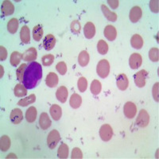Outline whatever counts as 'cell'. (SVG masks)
<instances>
[{
  "instance_id": "obj_30",
  "label": "cell",
  "mask_w": 159,
  "mask_h": 159,
  "mask_svg": "<svg viewBox=\"0 0 159 159\" xmlns=\"http://www.w3.org/2000/svg\"><path fill=\"white\" fill-rule=\"evenodd\" d=\"M91 92L92 94L95 95V96H97L99 95L102 90V84L98 80H94L93 81L91 84L90 87Z\"/></svg>"
},
{
  "instance_id": "obj_26",
  "label": "cell",
  "mask_w": 159,
  "mask_h": 159,
  "mask_svg": "<svg viewBox=\"0 0 159 159\" xmlns=\"http://www.w3.org/2000/svg\"><path fill=\"white\" fill-rule=\"evenodd\" d=\"M89 60H90V57L87 51L83 50L80 52L79 56H78V62L81 67H85L89 64Z\"/></svg>"
},
{
  "instance_id": "obj_37",
  "label": "cell",
  "mask_w": 159,
  "mask_h": 159,
  "mask_svg": "<svg viewBox=\"0 0 159 159\" xmlns=\"http://www.w3.org/2000/svg\"><path fill=\"white\" fill-rule=\"evenodd\" d=\"M77 86L80 92H84L88 88V80H86V78L84 77V76L80 77L79 80H78Z\"/></svg>"
},
{
  "instance_id": "obj_7",
  "label": "cell",
  "mask_w": 159,
  "mask_h": 159,
  "mask_svg": "<svg viewBox=\"0 0 159 159\" xmlns=\"http://www.w3.org/2000/svg\"><path fill=\"white\" fill-rule=\"evenodd\" d=\"M123 112H124V116L126 117L128 119H133L137 113V107L132 102H127L123 107Z\"/></svg>"
},
{
  "instance_id": "obj_9",
  "label": "cell",
  "mask_w": 159,
  "mask_h": 159,
  "mask_svg": "<svg viewBox=\"0 0 159 159\" xmlns=\"http://www.w3.org/2000/svg\"><path fill=\"white\" fill-rule=\"evenodd\" d=\"M116 84L118 89L121 91H125L129 86V80L126 74L122 73L116 77Z\"/></svg>"
},
{
  "instance_id": "obj_40",
  "label": "cell",
  "mask_w": 159,
  "mask_h": 159,
  "mask_svg": "<svg viewBox=\"0 0 159 159\" xmlns=\"http://www.w3.org/2000/svg\"><path fill=\"white\" fill-rule=\"evenodd\" d=\"M71 31H72L73 34H78L80 32V30H81V25L80 23V22L78 20H74L72 21V23H71Z\"/></svg>"
},
{
  "instance_id": "obj_18",
  "label": "cell",
  "mask_w": 159,
  "mask_h": 159,
  "mask_svg": "<svg viewBox=\"0 0 159 159\" xmlns=\"http://www.w3.org/2000/svg\"><path fill=\"white\" fill-rule=\"evenodd\" d=\"M68 95H69V92H68L67 88L65 87V86H61L60 88H58L56 92L57 99L61 103H65L66 102Z\"/></svg>"
},
{
  "instance_id": "obj_39",
  "label": "cell",
  "mask_w": 159,
  "mask_h": 159,
  "mask_svg": "<svg viewBox=\"0 0 159 159\" xmlns=\"http://www.w3.org/2000/svg\"><path fill=\"white\" fill-rule=\"evenodd\" d=\"M42 65L44 66H50L54 61V56L52 54H47L42 57Z\"/></svg>"
},
{
  "instance_id": "obj_34",
  "label": "cell",
  "mask_w": 159,
  "mask_h": 159,
  "mask_svg": "<svg viewBox=\"0 0 159 159\" xmlns=\"http://www.w3.org/2000/svg\"><path fill=\"white\" fill-rule=\"evenodd\" d=\"M18 24H19V22H18V20L17 18H11L7 23V30L11 34H15L18 30Z\"/></svg>"
},
{
  "instance_id": "obj_24",
  "label": "cell",
  "mask_w": 159,
  "mask_h": 159,
  "mask_svg": "<svg viewBox=\"0 0 159 159\" xmlns=\"http://www.w3.org/2000/svg\"><path fill=\"white\" fill-rule=\"evenodd\" d=\"M101 9L104 16L106 17V18H107L108 21H110V22H116V20H117V15H116V13L111 11L110 10L107 8V6H105L104 4H103V5L101 6Z\"/></svg>"
},
{
  "instance_id": "obj_32",
  "label": "cell",
  "mask_w": 159,
  "mask_h": 159,
  "mask_svg": "<svg viewBox=\"0 0 159 159\" xmlns=\"http://www.w3.org/2000/svg\"><path fill=\"white\" fill-rule=\"evenodd\" d=\"M35 100H36V96H35V95L31 94L29 96H27V97L20 99L19 101L18 102V105L21 106V107H26L29 104L34 103Z\"/></svg>"
},
{
  "instance_id": "obj_25",
  "label": "cell",
  "mask_w": 159,
  "mask_h": 159,
  "mask_svg": "<svg viewBox=\"0 0 159 159\" xmlns=\"http://www.w3.org/2000/svg\"><path fill=\"white\" fill-rule=\"evenodd\" d=\"M38 111L34 107H30L25 112V119L28 123H34L36 120Z\"/></svg>"
},
{
  "instance_id": "obj_15",
  "label": "cell",
  "mask_w": 159,
  "mask_h": 159,
  "mask_svg": "<svg viewBox=\"0 0 159 159\" xmlns=\"http://www.w3.org/2000/svg\"><path fill=\"white\" fill-rule=\"evenodd\" d=\"M103 34H104V36L107 38V39L111 42L116 40V37H117V31H116V27L111 25H107L105 27Z\"/></svg>"
},
{
  "instance_id": "obj_4",
  "label": "cell",
  "mask_w": 159,
  "mask_h": 159,
  "mask_svg": "<svg viewBox=\"0 0 159 159\" xmlns=\"http://www.w3.org/2000/svg\"><path fill=\"white\" fill-rule=\"evenodd\" d=\"M61 136L59 132L57 130H52L49 132L47 137V145L49 149L52 150L57 147V145L59 143Z\"/></svg>"
},
{
  "instance_id": "obj_2",
  "label": "cell",
  "mask_w": 159,
  "mask_h": 159,
  "mask_svg": "<svg viewBox=\"0 0 159 159\" xmlns=\"http://www.w3.org/2000/svg\"><path fill=\"white\" fill-rule=\"evenodd\" d=\"M96 72L101 78H106L110 73V64L108 61L103 59L99 61L96 67Z\"/></svg>"
},
{
  "instance_id": "obj_20",
  "label": "cell",
  "mask_w": 159,
  "mask_h": 159,
  "mask_svg": "<svg viewBox=\"0 0 159 159\" xmlns=\"http://www.w3.org/2000/svg\"><path fill=\"white\" fill-rule=\"evenodd\" d=\"M45 84L48 87L54 88L58 84V76L54 72H49L45 78Z\"/></svg>"
},
{
  "instance_id": "obj_11",
  "label": "cell",
  "mask_w": 159,
  "mask_h": 159,
  "mask_svg": "<svg viewBox=\"0 0 159 159\" xmlns=\"http://www.w3.org/2000/svg\"><path fill=\"white\" fill-rule=\"evenodd\" d=\"M38 57L37 49L34 47L29 48L25 51L22 54V59L25 61H34Z\"/></svg>"
},
{
  "instance_id": "obj_29",
  "label": "cell",
  "mask_w": 159,
  "mask_h": 159,
  "mask_svg": "<svg viewBox=\"0 0 159 159\" xmlns=\"http://www.w3.org/2000/svg\"><path fill=\"white\" fill-rule=\"evenodd\" d=\"M69 147H68L67 144L65 143H62L60 147L58 148L57 150V157L59 158L65 159L67 158L68 156H69Z\"/></svg>"
},
{
  "instance_id": "obj_45",
  "label": "cell",
  "mask_w": 159,
  "mask_h": 159,
  "mask_svg": "<svg viewBox=\"0 0 159 159\" xmlns=\"http://www.w3.org/2000/svg\"><path fill=\"white\" fill-rule=\"evenodd\" d=\"M7 57V51L3 46H0V60L3 61Z\"/></svg>"
},
{
  "instance_id": "obj_17",
  "label": "cell",
  "mask_w": 159,
  "mask_h": 159,
  "mask_svg": "<svg viewBox=\"0 0 159 159\" xmlns=\"http://www.w3.org/2000/svg\"><path fill=\"white\" fill-rule=\"evenodd\" d=\"M11 120L14 124H19L23 119V114L22 111L20 109L15 108L11 111Z\"/></svg>"
},
{
  "instance_id": "obj_23",
  "label": "cell",
  "mask_w": 159,
  "mask_h": 159,
  "mask_svg": "<svg viewBox=\"0 0 159 159\" xmlns=\"http://www.w3.org/2000/svg\"><path fill=\"white\" fill-rule=\"evenodd\" d=\"M82 103V98L80 95L74 93L71 96L70 99H69V104L71 107L73 109H77L80 107Z\"/></svg>"
},
{
  "instance_id": "obj_21",
  "label": "cell",
  "mask_w": 159,
  "mask_h": 159,
  "mask_svg": "<svg viewBox=\"0 0 159 159\" xmlns=\"http://www.w3.org/2000/svg\"><path fill=\"white\" fill-rule=\"evenodd\" d=\"M49 112H50V115L52 116V118L54 120L57 121L59 120L62 116V109L61 107H60L59 105L57 104H53L50 107L49 109Z\"/></svg>"
},
{
  "instance_id": "obj_8",
  "label": "cell",
  "mask_w": 159,
  "mask_h": 159,
  "mask_svg": "<svg viewBox=\"0 0 159 159\" xmlns=\"http://www.w3.org/2000/svg\"><path fill=\"white\" fill-rule=\"evenodd\" d=\"M143 64V57L139 53L134 52L129 58V65L132 69H139Z\"/></svg>"
},
{
  "instance_id": "obj_44",
  "label": "cell",
  "mask_w": 159,
  "mask_h": 159,
  "mask_svg": "<svg viewBox=\"0 0 159 159\" xmlns=\"http://www.w3.org/2000/svg\"><path fill=\"white\" fill-rule=\"evenodd\" d=\"M158 85L159 83L157 82L154 85L153 87V90H152V93H153V96H154V99L156 102H158Z\"/></svg>"
},
{
  "instance_id": "obj_1",
  "label": "cell",
  "mask_w": 159,
  "mask_h": 159,
  "mask_svg": "<svg viewBox=\"0 0 159 159\" xmlns=\"http://www.w3.org/2000/svg\"><path fill=\"white\" fill-rule=\"evenodd\" d=\"M42 77V68L38 62H31L27 65L23 76V85L27 89L36 87Z\"/></svg>"
},
{
  "instance_id": "obj_5",
  "label": "cell",
  "mask_w": 159,
  "mask_h": 159,
  "mask_svg": "<svg viewBox=\"0 0 159 159\" xmlns=\"http://www.w3.org/2000/svg\"><path fill=\"white\" fill-rule=\"evenodd\" d=\"M99 136L104 142H108L113 136V130L109 124H103L99 129Z\"/></svg>"
},
{
  "instance_id": "obj_13",
  "label": "cell",
  "mask_w": 159,
  "mask_h": 159,
  "mask_svg": "<svg viewBox=\"0 0 159 159\" xmlns=\"http://www.w3.org/2000/svg\"><path fill=\"white\" fill-rule=\"evenodd\" d=\"M56 45V38L54 35L48 34L45 37L43 40V46L45 50H51L54 48Z\"/></svg>"
},
{
  "instance_id": "obj_47",
  "label": "cell",
  "mask_w": 159,
  "mask_h": 159,
  "mask_svg": "<svg viewBox=\"0 0 159 159\" xmlns=\"http://www.w3.org/2000/svg\"><path fill=\"white\" fill-rule=\"evenodd\" d=\"M0 67H1V72H2V73H1V77H2V75H3L4 72H2V65H1Z\"/></svg>"
},
{
  "instance_id": "obj_14",
  "label": "cell",
  "mask_w": 159,
  "mask_h": 159,
  "mask_svg": "<svg viewBox=\"0 0 159 159\" xmlns=\"http://www.w3.org/2000/svg\"><path fill=\"white\" fill-rule=\"evenodd\" d=\"M84 34L85 38L88 39H92V38H94L96 34V27L94 24L91 22L85 24L84 28Z\"/></svg>"
},
{
  "instance_id": "obj_12",
  "label": "cell",
  "mask_w": 159,
  "mask_h": 159,
  "mask_svg": "<svg viewBox=\"0 0 159 159\" xmlns=\"http://www.w3.org/2000/svg\"><path fill=\"white\" fill-rule=\"evenodd\" d=\"M2 13L4 16H9L15 12V7L14 4L9 1V0H5L2 3Z\"/></svg>"
},
{
  "instance_id": "obj_6",
  "label": "cell",
  "mask_w": 159,
  "mask_h": 159,
  "mask_svg": "<svg viewBox=\"0 0 159 159\" xmlns=\"http://www.w3.org/2000/svg\"><path fill=\"white\" fill-rule=\"evenodd\" d=\"M148 76V72L144 69L139 71L134 76V83L139 88H143L146 85V80Z\"/></svg>"
},
{
  "instance_id": "obj_38",
  "label": "cell",
  "mask_w": 159,
  "mask_h": 159,
  "mask_svg": "<svg viewBox=\"0 0 159 159\" xmlns=\"http://www.w3.org/2000/svg\"><path fill=\"white\" fill-rule=\"evenodd\" d=\"M27 65L26 64H22L18 67V69H17L16 72V75H17V78L19 80L20 82L23 81V76H24V73H25V70L27 67Z\"/></svg>"
},
{
  "instance_id": "obj_28",
  "label": "cell",
  "mask_w": 159,
  "mask_h": 159,
  "mask_svg": "<svg viewBox=\"0 0 159 159\" xmlns=\"http://www.w3.org/2000/svg\"><path fill=\"white\" fill-rule=\"evenodd\" d=\"M11 139L7 135H2L1 137V139H0V148H1L2 151H7L10 147H11Z\"/></svg>"
},
{
  "instance_id": "obj_33",
  "label": "cell",
  "mask_w": 159,
  "mask_h": 159,
  "mask_svg": "<svg viewBox=\"0 0 159 159\" xmlns=\"http://www.w3.org/2000/svg\"><path fill=\"white\" fill-rule=\"evenodd\" d=\"M43 29L41 25H38L34 26V28L33 29V38L36 41V42H39L40 40L42 39V36H43Z\"/></svg>"
},
{
  "instance_id": "obj_27",
  "label": "cell",
  "mask_w": 159,
  "mask_h": 159,
  "mask_svg": "<svg viewBox=\"0 0 159 159\" xmlns=\"http://www.w3.org/2000/svg\"><path fill=\"white\" fill-rule=\"evenodd\" d=\"M22 59V54L20 53L19 52H17L15 51L13 52L11 55V58H10V62H11V65L14 67H17L18 65H19L21 60Z\"/></svg>"
},
{
  "instance_id": "obj_41",
  "label": "cell",
  "mask_w": 159,
  "mask_h": 159,
  "mask_svg": "<svg viewBox=\"0 0 159 159\" xmlns=\"http://www.w3.org/2000/svg\"><path fill=\"white\" fill-rule=\"evenodd\" d=\"M56 69L61 75H65L67 72V65L64 61H61L56 65Z\"/></svg>"
},
{
  "instance_id": "obj_36",
  "label": "cell",
  "mask_w": 159,
  "mask_h": 159,
  "mask_svg": "<svg viewBox=\"0 0 159 159\" xmlns=\"http://www.w3.org/2000/svg\"><path fill=\"white\" fill-rule=\"evenodd\" d=\"M149 58L153 62H157L159 60V49L158 48H152L149 52Z\"/></svg>"
},
{
  "instance_id": "obj_31",
  "label": "cell",
  "mask_w": 159,
  "mask_h": 159,
  "mask_svg": "<svg viewBox=\"0 0 159 159\" xmlns=\"http://www.w3.org/2000/svg\"><path fill=\"white\" fill-rule=\"evenodd\" d=\"M14 92H15V96H17V97H23L27 94V89L24 85L18 84L15 87Z\"/></svg>"
},
{
  "instance_id": "obj_35",
  "label": "cell",
  "mask_w": 159,
  "mask_h": 159,
  "mask_svg": "<svg viewBox=\"0 0 159 159\" xmlns=\"http://www.w3.org/2000/svg\"><path fill=\"white\" fill-rule=\"evenodd\" d=\"M97 50L99 54H107V51H108V45L107 42L103 40H99L97 43Z\"/></svg>"
},
{
  "instance_id": "obj_16",
  "label": "cell",
  "mask_w": 159,
  "mask_h": 159,
  "mask_svg": "<svg viewBox=\"0 0 159 159\" xmlns=\"http://www.w3.org/2000/svg\"><path fill=\"white\" fill-rule=\"evenodd\" d=\"M51 124H52V122H51L47 113H45V112L42 113L39 118L40 127L42 130H47L49 127H50Z\"/></svg>"
},
{
  "instance_id": "obj_10",
  "label": "cell",
  "mask_w": 159,
  "mask_h": 159,
  "mask_svg": "<svg viewBox=\"0 0 159 159\" xmlns=\"http://www.w3.org/2000/svg\"><path fill=\"white\" fill-rule=\"evenodd\" d=\"M143 15V11L142 9L138 6H135L134 7H132V9L130 11V15H129V18H130V22H139V19L142 18Z\"/></svg>"
},
{
  "instance_id": "obj_19",
  "label": "cell",
  "mask_w": 159,
  "mask_h": 159,
  "mask_svg": "<svg viewBox=\"0 0 159 159\" xmlns=\"http://www.w3.org/2000/svg\"><path fill=\"white\" fill-rule=\"evenodd\" d=\"M20 38L22 43L28 44L30 42V32L27 25H23L20 31Z\"/></svg>"
},
{
  "instance_id": "obj_46",
  "label": "cell",
  "mask_w": 159,
  "mask_h": 159,
  "mask_svg": "<svg viewBox=\"0 0 159 159\" xmlns=\"http://www.w3.org/2000/svg\"><path fill=\"white\" fill-rule=\"evenodd\" d=\"M107 2L112 9H116L119 5V2L118 0H108Z\"/></svg>"
},
{
  "instance_id": "obj_3",
  "label": "cell",
  "mask_w": 159,
  "mask_h": 159,
  "mask_svg": "<svg viewBox=\"0 0 159 159\" xmlns=\"http://www.w3.org/2000/svg\"><path fill=\"white\" fill-rule=\"evenodd\" d=\"M149 123H150V115L148 114V112L144 109H142L139 111V114L138 116L137 119H136V124L139 126V127H146L148 126Z\"/></svg>"
},
{
  "instance_id": "obj_22",
  "label": "cell",
  "mask_w": 159,
  "mask_h": 159,
  "mask_svg": "<svg viewBox=\"0 0 159 159\" xmlns=\"http://www.w3.org/2000/svg\"><path fill=\"white\" fill-rule=\"evenodd\" d=\"M130 44H131V46L134 49H140L143 48L144 42H143V38L140 35L134 34L132 36L131 39H130Z\"/></svg>"
},
{
  "instance_id": "obj_42",
  "label": "cell",
  "mask_w": 159,
  "mask_h": 159,
  "mask_svg": "<svg viewBox=\"0 0 159 159\" xmlns=\"http://www.w3.org/2000/svg\"><path fill=\"white\" fill-rule=\"evenodd\" d=\"M71 158L72 159H81L83 158V154H82V151L80 150V149L74 148L72 151V156H71Z\"/></svg>"
},
{
  "instance_id": "obj_43",
  "label": "cell",
  "mask_w": 159,
  "mask_h": 159,
  "mask_svg": "<svg viewBox=\"0 0 159 159\" xmlns=\"http://www.w3.org/2000/svg\"><path fill=\"white\" fill-rule=\"evenodd\" d=\"M150 10H151L152 12L158 13V1H157V0H151L150 2Z\"/></svg>"
}]
</instances>
